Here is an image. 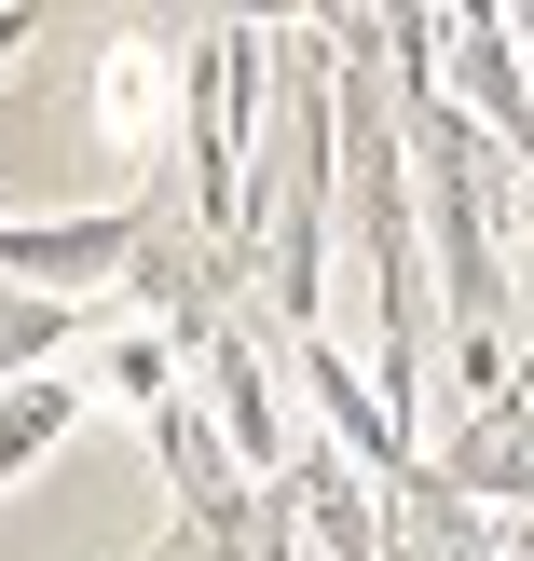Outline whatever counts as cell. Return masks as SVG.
I'll return each instance as SVG.
<instances>
[{"label":"cell","mask_w":534,"mask_h":561,"mask_svg":"<svg viewBox=\"0 0 534 561\" xmlns=\"http://www.w3.org/2000/svg\"><path fill=\"white\" fill-rule=\"evenodd\" d=\"M261 69L274 42L247 14H206L179 55V164H192V233L247 247V219H261Z\"/></svg>","instance_id":"obj_1"},{"label":"cell","mask_w":534,"mask_h":561,"mask_svg":"<svg viewBox=\"0 0 534 561\" xmlns=\"http://www.w3.org/2000/svg\"><path fill=\"white\" fill-rule=\"evenodd\" d=\"M288 370H302V411H316V438H329L343 466H371L384 493H425V453H411V411H398V398L371 383V356H343V343L316 329V343H288Z\"/></svg>","instance_id":"obj_2"},{"label":"cell","mask_w":534,"mask_h":561,"mask_svg":"<svg viewBox=\"0 0 534 561\" xmlns=\"http://www.w3.org/2000/svg\"><path fill=\"white\" fill-rule=\"evenodd\" d=\"M137 261H151V219H137V206L0 219V288H55V301H82V288H110V274H137Z\"/></svg>","instance_id":"obj_3"},{"label":"cell","mask_w":534,"mask_h":561,"mask_svg":"<svg viewBox=\"0 0 534 561\" xmlns=\"http://www.w3.org/2000/svg\"><path fill=\"white\" fill-rule=\"evenodd\" d=\"M288 520H302V548L316 561H398V507H384V480L371 466H343L329 438H302V466H288Z\"/></svg>","instance_id":"obj_4"},{"label":"cell","mask_w":534,"mask_h":561,"mask_svg":"<svg viewBox=\"0 0 534 561\" xmlns=\"http://www.w3.org/2000/svg\"><path fill=\"white\" fill-rule=\"evenodd\" d=\"M439 493H466V507H508V520H534V398H508V411H466L453 438H439Z\"/></svg>","instance_id":"obj_5"},{"label":"cell","mask_w":534,"mask_h":561,"mask_svg":"<svg viewBox=\"0 0 534 561\" xmlns=\"http://www.w3.org/2000/svg\"><path fill=\"white\" fill-rule=\"evenodd\" d=\"M164 110H179L164 42H110V55H96V137H110V164H151V151H164Z\"/></svg>","instance_id":"obj_6"},{"label":"cell","mask_w":534,"mask_h":561,"mask_svg":"<svg viewBox=\"0 0 534 561\" xmlns=\"http://www.w3.org/2000/svg\"><path fill=\"white\" fill-rule=\"evenodd\" d=\"M82 383H96V398H124L137 425H151L164 398H192V343H179V329H110V343L82 356Z\"/></svg>","instance_id":"obj_7"},{"label":"cell","mask_w":534,"mask_h":561,"mask_svg":"<svg viewBox=\"0 0 534 561\" xmlns=\"http://www.w3.org/2000/svg\"><path fill=\"white\" fill-rule=\"evenodd\" d=\"M82 398H96V383H82V370H27V383H0V493H14L27 466H42L55 438L82 425Z\"/></svg>","instance_id":"obj_8"},{"label":"cell","mask_w":534,"mask_h":561,"mask_svg":"<svg viewBox=\"0 0 534 561\" xmlns=\"http://www.w3.org/2000/svg\"><path fill=\"white\" fill-rule=\"evenodd\" d=\"M521 356H534L521 329H493V316H439V370H453L466 411H508V398H521Z\"/></svg>","instance_id":"obj_9"},{"label":"cell","mask_w":534,"mask_h":561,"mask_svg":"<svg viewBox=\"0 0 534 561\" xmlns=\"http://www.w3.org/2000/svg\"><path fill=\"white\" fill-rule=\"evenodd\" d=\"M82 329V301H55V288H0V383H27V370H69V343Z\"/></svg>","instance_id":"obj_10"},{"label":"cell","mask_w":534,"mask_h":561,"mask_svg":"<svg viewBox=\"0 0 534 561\" xmlns=\"http://www.w3.org/2000/svg\"><path fill=\"white\" fill-rule=\"evenodd\" d=\"M27 42H42V14H0V69H14V55H27Z\"/></svg>","instance_id":"obj_11"}]
</instances>
